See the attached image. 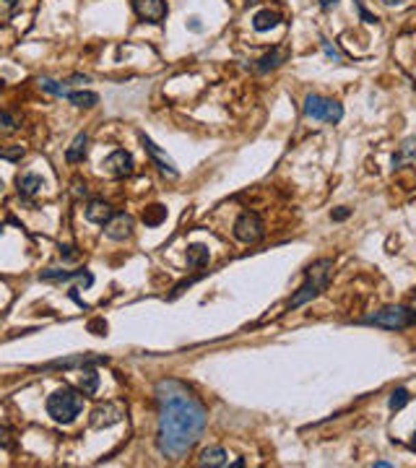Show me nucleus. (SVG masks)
Segmentation results:
<instances>
[{"instance_id":"obj_14","label":"nucleus","mask_w":416,"mask_h":468,"mask_svg":"<svg viewBox=\"0 0 416 468\" xmlns=\"http://www.w3.org/2000/svg\"><path fill=\"white\" fill-rule=\"evenodd\" d=\"M89 154V135L86 133H78L73 143L68 146V151H65V161L68 164H78V161H83Z\"/></svg>"},{"instance_id":"obj_22","label":"nucleus","mask_w":416,"mask_h":468,"mask_svg":"<svg viewBox=\"0 0 416 468\" xmlns=\"http://www.w3.org/2000/svg\"><path fill=\"white\" fill-rule=\"evenodd\" d=\"M208 260H211V252H208L206 245L187 247V265H190V268H206Z\"/></svg>"},{"instance_id":"obj_43","label":"nucleus","mask_w":416,"mask_h":468,"mask_svg":"<svg viewBox=\"0 0 416 468\" xmlns=\"http://www.w3.org/2000/svg\"><path fill=\"white\" fill-rule=\"evenodd\" d=\"M0 232H3V224H0Z\"/></svg>"},{"instance_id":"obj_34","label":"nucleus","mask_w":416,"mask_h":468,"mask_svg":"<svg viewBox=\"0 0 416 468\" xmlns=\"http://www.w3.org/2000/svg\"><path fill=\"white\" fill-rule=\"evenodd\" d=\"M323 50H325V55H328L330 60H341L338 50H336V47H330V42H325V39H323Z\"/></svg>"},{"instance_id":"obj_2","label":"nucleus","mask_w":416,"mask_h":468,"mask_svg":"<svg viewBox=\"0 0 416 468\" xmlns=\"http://www.w3.org/2000/svg\"><path fill=\"white\" fill-rule=\"evenodd\" d=\"M330 276H333V260L330 258L315 260L310 268L304 271V284L299 286L297 294L289 299L286 307H289V310H299L302 304L312 302L320 291H325V286L330 284Z\"/></svg>"},{"instance_id":"obj_15","label":"nucleus","mask_w":416,"mask_h":468,"mask_svg":"<svg viewBox=\"0 0 416 468\" xmlns=\"http://www.w3.org/2000/svg\"><path fill=\"white\" fill-rule=\"evenodd\" d=\"M286 57H289V50H286V47H273L271 52H265V55L260 57L258 65H255V70H258V73H268V70L278 68L281 63H286Z\"/></svg>"},{"instance_id":"obj_9","label":"nucleus","mask_w":416,"mask_h":468,"mask_svg":"<svg viewBox=\"0 0 416 468\" xmlns=\"http://www.w3.org/2000/svg\"><path fill=\"white\" fill-rule=\"evenodd\" d=\"M122 406L115 401H104L99 403L94 411H91V419H89V424L94 429H104V427H115L117 421L122 419Z\"/></svg>"},{"instance_id":"obj_27","label":"nucleus","mask_w":416,"mask_h":468,"mask_svg":"<svg viewBox=\"0 0 416 468\" xmlns=\"http://www.w3.org/2000/svg\"><path fill=\"white\" fill-rule=\"evenodd\" d=\"M24 146H0V159H8V161H21L24 159Z\"/></svg>"},{"instance_id":"obj_17","label":"nucleus","mask_w":416,"mask_h":468,"mask_svg":"<svg viewBox=\"0 0 416 468\" xmlns=\"http://www.w3.org/2000/svg\"><path fill=\"white\" fill-rule=\"evenodd\" d=\"M16 185H18V195L31 198V195H37L39 190L44 187V180H42L39 174H34V172H26V174H18Z\"/></svg>"},{"instance_id":"obj_33","label":"nucleus","mask_w":416,"mask_h":468,"mask_svg":"<svg viewBox=\"0 0 416 468\" xmlns=\"http://www.w3.org/2000/svg\"><path fill=\"white\" fill-rule=\"evenodd\" d=\"M0 447L5 450V447H11V432L5 427H0Z\"/></svg>"},{"instance_id":"obj_12","label":"nucleus","mask_w":416,"mask_h":468,"mask_svg":"<svg viewBox=\"0 0 416 468\" xmlns=\"http://www.w3.org/2000/svg\"><path fill=\"white\" fill-rule=\"evenodd\" d=\"M42 281H78L83 286L94 284V276L89 271H63V268H47L39 273Z\"/></svg>"},{"instance_id":"obj_21","label":"nucleus","mask_w":416,"mask_h":468,"mask_svg":"<svg viewBox=\"0 0 416 468\" xmlns=\"http://www.w3.org/2000/svg\"><path fill=\"white\" fill-rule=\"evenodd\" d=\"M78 388H81L83 395H94V393L99 390V375H96L91 367H83L81 375H78Z\"/></svg>"},{"instance_id":"obj_8","label":"nucleus","mask_w":416,"mask_h":468,"mask_svg":"<svg viewBox=\"0 0 416 468\" xmlns=\"http://www.w3.org/2000/svg\"><path fill=\"white\" fill-rule=\"evenodd\" d=\"M102 169L109 174V177H115V180L130 177V174H133V156H130L125 148H115V151L102 161Z\"/></svg>"},{"instance_id":"obj_16","label":"nucleus","mask_w":416,"mask_h":468,"mask_svg":"<svg viewBox=\"0 0 416 468\" xmlns=\"http://www.w3.org/2000/svg\"><path fill=\"white\" fill-rule=\"evenodd\" d=\"M198 466H208V468H221L229 466V455L224 447H206L200 458H198Z\"/></svg>"},{"instance_id":"obj_32","label":"nucleus","mask_w":416,"mask_h":468,"mask_svg":"<svg viewBox=\"0 0 416 468\" xmlns=\"http://www.w3.org/2000/svg\"><path fill=\"white\" fill-rule=\"evenodd\" d=\"M351 216V208H336V211H333V213H330V219L333 221H343V219H349Z\"/></svg>"},{"instance_id":"obj_31","label":"nucleus","mask_w":416,"mask_h":468,"mask_svg":"<svg viewBox=\"0 0 416 468\" xmlns=\"http://www.w3.org/2000/svg\"><path fill=\"white\" fill-rule=\"evenodd\" d=\"M356 8H359V16H362L364 21H367V24H375V21H377V16H372V13H369V11H367V8L362 5V0H356Z\"/></svg>"},{"instance_id":"obj_6","label":"nucleus","mask_w":416,"mask_h":468,"mask_svg":"<svg viewBox=\"0 0 416 468\" xmlns=\"http://www.w3.org/2000/svg\"><path fill=\"white\" fill-rule=\"evenodd\" d=\"M234 237L245 245H255L265 237V224L255 211H245L239 219L234 221Z\"/></svg>"},{"instance_id":"obj_3","label":"nucleus","mask_w":416,"mask_h":468,"mask_svg":"<svg viewBox=\"0 0 416 468\" xmlns=\"http://www.w3.org/2000/svg\"><path fill=\"white\" fill-rule=\"evenodd\" d=\"M83 408V395L70 385H63L47 398V414L57 421V424H73Z\"/></svg>"},{"instance_id":"obj_40","label":"nucleus","mask_w":416,"mask_h":468,"mask_svg":"<svg viewBox=\"0 0 416 468\" xmlns=\"http://www.w3.org/2000/svg\"><path fill=\"white\" fill-rule=\"evenodd\" d=\"M375 466H377V468H390V463H388V460H377Z\"/></svg>"},{"instance_id":"obj_18","label":"nucleus","mask_w":416,"mask_h":468,"mask_svg":"<svg viewBox=\"0 0 416 468\" xmlns=\"http://www.w3.org/2000/svg\"><path fill=\"white\" fill-rule=\"evenodd\" d=\"M96 362H107L104 356H91V354H78L73 359H57V362L44 364V369H55V367H63V369H70V367H89V364Z\"/></svg>"},{"instance_id":"obj_10","label":"nucleus","mask_w":416,"mask_h":468,"mask_svg":"<svg viewBox=\"0 0 416 468\" xmlns=\"http://www.w3.org/2000/svg\"><path fill=\"white\" fill-rule=\"evenodd\" d=\"M138 138H141L143 148H146V154L151 156V161H154V164L161 169V172H167L169 177H177V174H180V169L174 167V161H172V159L167 156V151H161V148H159V146H156V143L151 141V138H148L146 133H141Z\"/></svg>"},{"instance_id":"obj_42","label":"nucleus","mask_w":416,"mask_h":468,"mask_svg":"<svg viewBox=\"0 0 416 468\" xmlns=\"http://www.w3.org/2000/svg\"><path fill=\"white\" fill-rule=\"evenodd\" d=\"M0 190H3V180H0Z\"/></svg>"},{"instance_id":"obj_23","label":"nucleus","mask_w":416,"mask_h":468,"mask_svg":"<svg viewBox=\"0 0 416 468\" xmlns=\"http://www.w3.org/2000/svg\"><path fill=\"white\" fill-rule=\"evenodd\" d=\"M70 104H76V107H96L99 104V94H94V91H68V96H65Z\"/></svg>"},{"instance_id":"obj_4","label":"nucleus","mask_w":416,"mask_h":468,"mask_svg":"<svg viewBox=\"0 0 416 468\" xmlns=\"http://www.w3.org/2000/svg\"><path fill=\"white\" fill-rule=\"evenodd\" d=\"M359 323L385 328V330H406L416 323V310L406 307V304H388V307H380V310L364 315Z\"/></svg>"},{"instance_id":"obj_35","label":"nucleus","mask_w":416,"mask_h":468,"mask_svg":"<svg viewBox=\"0 0 416 468\" xmlns=\"http://www.w3.org/2000/svg\"><path fill=\"white\" fill-rule=\"evenodd\" d=\"M73 250H76V247H60V255H63V258H68V260H76L78 252H73Z\"/></svg>"},{"instance_id":"obj_1","label":"nucleus","mask_w":416,"mask_h":468,"mask_svg":"<svg viewBox=\"0 0 416 468\" xmlns=\"http://www.w3.org/2000/svg\"><path fill=\"white\" fill-rule=\"evenodd\" d=\"M159 398V429H156V447L159 453L177 460L190 453L195 442L206 432V408L190 390L177 380H161L156 385Z\"/></svg>"},{"instance_id":"obj_29","label":"nucleus","mask_w":416,"mask_h":468,"mask_svg":"<svg viewBox=\"0 0 416 468\" xmlns=\"http://www.w3.org/2000/svg\"><path fill=\"white\" fill-rule=\"evenodd\" d=\"M18 128V120L8 112H0V130H5V133H11V130Z\"/></svg>"},{"instance_id":"obj_24","label":"nucleus","mask_w":416,"mask_h":468,"mask_svg":"<svg viewBox=\"0 0 416 468\" xmlns=\"http://www.w3.org/2000/svg\"><path fill=\"white\" fill-rule=\"evenodd\" d=\"M164 221H167V208L161 206V203H154V206H148L143 211V224L146 226H159Z\"/></svg>"},{"instance_id":"obj_25","label":"nucleus","mask_w":416,"mask_h":468,"mask_svg":"<svg viewBox=\"0 0 416 468\" xmlns=\"http://www.w3.org/2000/svg\"><path fill=\"white\" fill-rule=\"evenodd\" d=\"M408 401H411V393H408L406 388H395L393 393H390L388 406L393 408V411H401V408H403V406H406Z\"/></svg>"},{"instance_id":"obj_7","label":"nucleus","mask_w":416,"mask_h":468,"mask_svg":"<svg viewBox=\"0 0 416 468\" xmlns=\"http://www.w3.org/2000/svg\"><path fill=\"white\" fill-rule=\"evenodd\" d=\"M133 3V11H135V16L141 18V21H146V24H164V18H167V0H130Z\"/></svg>"},{"instance_id":"obj_11","label":"nucleus","mask_w":416,"mask_h":468,"mask_svg":"<svg viewBox=\"0 0 416 468\" xmlns=\"http://www.w3.org/2000/svg\"><path fill=\"white\" fill-rule=\"evenodd\" d=\"M133 226H135L133 216H128V213H115L109 224H104V232H107L109 239H115V242H125V239L133 237Z\"/></svg>"},{"instance_id":"obj_19","label":"nucleus","mask_w":416,"mask_h":468,"mask_svg":"<svg viewBox=\"0 0 416 468\" xmlns=\"http://www.w3.org/2000/svg\"><path fill=\"white\" fill-rule=\"evenodd\" d=\"M278 21H281V16L276 11H271V8H265V11H258L255 16H252V29L255 31H271V29H276L278 26Z\"/></svg>"},{"instance_id":"obj_36","label":"nucleus","mask_w":416,"mask_h":468,"mask_svg":"<svg viewBox=\"0 0 416 468\" xmlns=\"http://www.w3.org/2000/svg\"><path fill=\"white\" fill-rule=\"evenodd\" d=\"M73 187H76V190H73L76 195H86V182L76 180V182H73Z\"/></svg>"},{"instance_id":"obj_30","label":"nucleus","mask_w":416,"mask_h":468,"mask_svg":"<svg viewBox=\"0 0 416 468\" xmlns=\"http://www.w3.org/2000/svg\"><path fill=\"white\" fill-rule=\"evenodd\" d=\"M89 333H94V336H104V333H107V323H104V317H94V320H91Z\"/></svg>"},{"instance_id":"obj_13","label":"nucleus","mask_w":416,"mask_h":468,"mask_svg":"<svg viewBox=\"0 0 416 468\" xmlns=\"http://www.w3.org/2000/svg\"><path fill=\"white\" fill-rule=\"evenodd\" d=\"M115 213H117V211L109 206L107 200H89V203H86V208H83V216H86V221H91V224H99V226L109 224Z\"/></svg>"},{"instance_id":"obj_26","label":"nucleus","mask_w":416,"mask_h":468,"mask_svg":"<svg viewBox=\"0 0 416 468\" xmlns=\"http://www.w3.org/2000/svg\"><path fill=\"white\" fill-rule=\"evenodd\" d=\"M39 86L47 91V94H52V96H68V89H65L60 81H52V78H42V81H39Z\"/></svg>"},{"instance_id":"obj_44","label":"nucleus","mask_w":416,"mask_h":468,"mask_svg":"<svg viewBox=\"0 0 416 468\" xmlns=\"http://www.w3.org/2000/svg\"><path fill=\"white\" fill-rule=\"evenodd\" d=\"M250 3H255V0H250Z\"/></svg>"},{"instance_id":"obj_37","label":"nucleus","mask_w":416,"mask_h":468,"mask_svg":"<svg viewBox=\"0 0 416 468\" xmlns=\"http://www.w3.org/2000/svg\"><path fill=\"white\" fill-rule=\"evenodd\" d=\"M333 5H338V0H320V8H323V11H330Z\"/></svg>"},{"instance_id":"obj_28","label":"nucleus","mask_w":416,"mask_h":468,"mask_svg":"<svg viewBox=\"0 0 416 468\" xmlns=\"http://www.w3.org/2000/svg\"><path fill=\"white\" fill-rule=\"evenodd\" d=\"M18 11V0H0V21H8Z\"/></svg>"},{"instance_id":"obj_20","label":"nucleus","mask_w":416,"mask_h":468,"mask_svg":"<svg viewBox=\"0 0 416 468\" xmlns=\"http://www.w3.org/2000/svg\"><path fill=\"white\" fill-rule=\"evenodd\" d=\"M414 159H416V138H406L398 146V151L393 154V167H403V164H408Z\"/></svg>"},{"instance_id":"obj_38","label":"nucleus","mask_w":416,"mask_h":468,"mask_svg":"<svg viewBox=\"0 0 416 468\" xmlns=\"http://www.w3.org/2000/svg\"><path fill=\"white\" fill-rule=\"evenodd\" d=\"M190 29H193V31H200V29H203V26H200V18H198V16H193V18H190Z\"/></svg>"},{"instance_id":"obj_39","label":"nucleus","mask_w":416,"mask_h":468,"mask_svg":"<svg viewBox=\"0 0 416 468\" xmlns=\"http://www.w3.org/2000/svg\"><path fill=\"white\" fill-rule=\"evenodd\" d=\"M385 5H401V3H406V0H382Z\"/></svg>"},{"instance_id":"obj_5","label":"nucleus","mask_w":416,"mask_h":468,"mask_svg":"<svg viewBox=\"0 0 416 468\" xmlns=\"http://www.w3.org/2000/svg\"><path fill=\"white\" fill-rule=\"evenodd\" d=\"M304 117L310 120H320V122H341L343 120V107L328 96H320V94H307L304 99V107H302Z\"/></svg>"},{"instance_id":"obj_41","label":"nucleus","mask_w":416,"mask_h":468,"mask_svg":"<svg viewBox=\"0 0 416 468\" xmlns=\"http://www.w3.org/2000/svg\"><path fill=\"white\" fill-rule=\"evenodd\" d=\"M411 445H414V447H416V432H414V440H411Z\"/></svg>"}]
</instances>
